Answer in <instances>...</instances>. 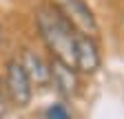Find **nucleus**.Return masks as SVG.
Returning <instances> with one entry per match:
<instances>
[{"mask_svg":"<svg viewBox=\"0 0 124 119\" xmlns=\"http://www.w3.org/2000/svg\"><path fill=\"white\" fill-rule=\"evenodd\" d=\"M0 75H2V95L9 101V108L11 110H27L33 104L36 88L31 84L29 75L24 73L16 53H9L2 60Z\"/></svg>","mask_w":124,"mask_h":119,"instance_id":"obj_2","label":"nucleus"},{"mask_svg":"<svg viewBox=\"0 0 124 119\" xmlns=\"http://www.w3.org/2000/svg\"><path fill=\"white\" fill-rule=\"evenodd\" d=\"M49 71H51V77H49V88L58 95V99H64V101H73L82 95V75L75 71V66L62 62V60L49 57Z\"/></svg>","mask_w":124,"mask_h":119,"instance_id":"obj_4","label":"nucleus"},{"mask_svg":"<svg viewBox=\"0 0 124 119\" xmlns=\"http://www.w3.org/2000/svg\"><path fill=\"white\" fill-rule=\"evenodd\" d=\"M102 64H104V55H102L100 40L78 33L75 35V60H73L75 71L82 77H93L100 73Z\"/></svg>","mask_w":124,"mask_h":119,"instance_id":"obj_6","label":"nucleus"},{"mask_svg":"<svg viewBox=\"0 0 124 119\" xmlns=\"http://www.w3.org/2000/svg\"><path fill=\"white\" fill-rule=\"evenodd\" d=\"M42 119H75V112L71 108V101L53 99L42 108Z\"/></svg>","mask_w":124,"mask_h":119,"instance_id":"obj_7","label":"nucleus"},{"mask_svg":"<svg viewBox=\"0 0 124 119\" xmlns=\"http://www.w3.org/2000/svg\"><path fill=\"white\" fill-rule=\"evenodd\" d=\"M16 55H18L24 73L29 75L36 93L38 91H46V88H49V77H51L49 55H46L42 49H38L36 44H31V42H22L18 46V51H16Z\"/></svg>","mask_w":124,"mask_h":119,"instance_id":"obj_5","label":"nucleus"},{"mask_svg":"<svg viewBox=\"0 0 124 119\" xmlns=\"http://www.w3.org/2000/svg\"><path fill=\"white\" fill-rule=\"evenodd\" d=\"M31 20H33V31L42 44L44 53L49 57L62 60L73 66L75 60V35L78 31L60 16V13L46 2H40L31 9Z\"/></svg>","mask_w":124,"mask_h":119,"instance_id":"obj_1","label":"nucleus"},{"mask_svg":"<svg viewBox=\"0 0 124 119\" xmlns=\"http://www.w3.org/2000/svg\"><path fill=\"white\" fill-rule=\"evenodd\" d=\"M5 40H7V24H5V18L0 13V53L5 49Z\"/></svg>","mask_w":124,"mask_h":119,"instance_id":"obj_9","label":"nucleus"},{"mask_svg":"<svg viewBox=\"0 0 124 119\" xmlns=\"http://www.w3.org/2000/svg\"><path fill=\"white\" fill-rule=\"evenodd\" d=\"M46 2H49L78 33L100 40L102 26H100V20L95 16V11H93V7L86 0H46Z\"/></svg>","mask_w":124,"mask_h":119,"instance_id":"obj_3","label":"nucleus"},{"mask_svg":"<svg viewBox=\"0 0 124 119\" xmlns=\"http://www.w3.org/2000/svg\"><path fill=\"white\" fill-rule=\"evenodd\" d=\"M0 93H2V75H0Z\"/></svg>","mask_w":124,"mask_h":119,"instance_id":"obj_10","label":"nucleus"},{"mask_svg":"<svg viewBox=\"0 0 124 119\" xmlns=\"http://www.w3.org/2000/svg\"><path fill=\"white\" fill-rule=\"evenodd\" d=\"M9 101H7V97L0 93V119H7V115H9Z\"/></svg>","mask_w":124,"mask_h":119,"instance_id":"obj_8","label":"nucleus"}]
</instances>
